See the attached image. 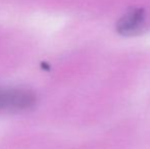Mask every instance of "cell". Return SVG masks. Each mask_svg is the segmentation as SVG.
I'll list each match as a JSON object with an SVG mask.
<instances>
[{
    "label": "cell",
    "instance_id": "2",
    "mask_svg": "<svg viewBox=\"0 0 150 149\" xmlns=\"http://www.w3.org/2000/svg\"><path fill=\"white\" fill-rule=\"evenodd\" d=\"M145 20V14L143 9L135 8L131 9L122 16L117 25V32L124 36L134 35L142 28Z\"/></svg>",
    "mask_w": 150,
    "mask_h": 149
},
{
    "label": "cell",
    "instance_id": "1",
    "mask_svg": "<svg viewBox=\"0 0 150 149\" xmlns=\"http://www.w3.org/2000/svg\"><path fill=\"white\" fill-rule=\"evenodd\" d=\"M34 102L35 97L31 92L0 89V109H25L33 105Z\"/></svg>",
    "mask_w": 150,
    "mask_h": 149
}]
</instances>
